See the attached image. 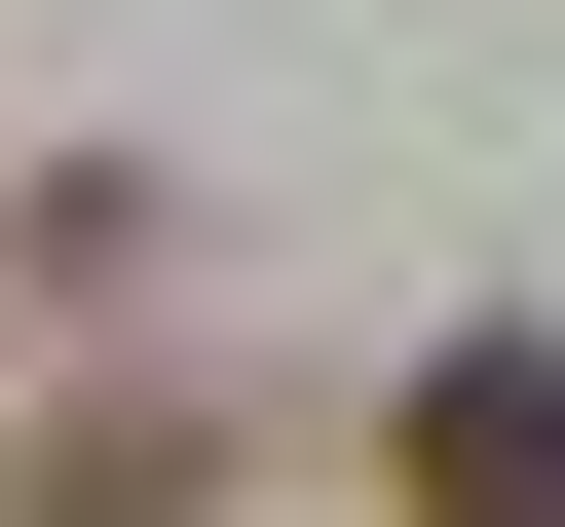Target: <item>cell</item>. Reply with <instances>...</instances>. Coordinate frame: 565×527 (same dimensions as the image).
<instances>
[{"label":"cell","instance_id":"obj_1","mask_svg":"<svg viewBox=\"0 0 565 527\" xmlns=\"http://www.w3.org/2000/svg\"><path fill=\"white\" fill-rule=\"evenodd\" d=\"M415 527H565V340H452L415 377Z\"/></svg>","mask_w":565,"mask_h":527}]
</instances>
